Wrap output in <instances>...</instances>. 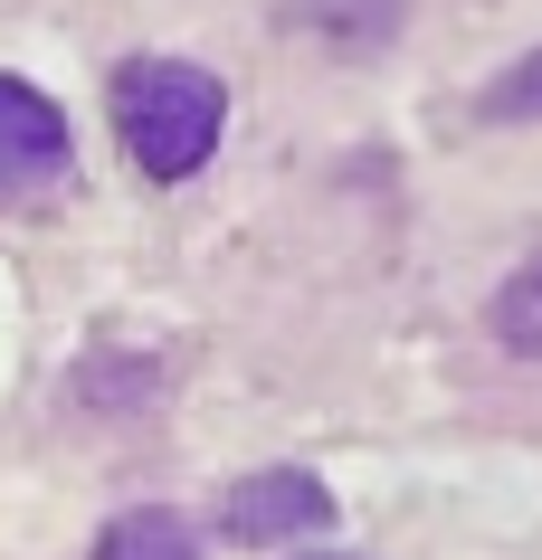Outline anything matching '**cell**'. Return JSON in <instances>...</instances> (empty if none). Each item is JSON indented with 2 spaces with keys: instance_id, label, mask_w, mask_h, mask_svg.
<instances>
[{
  "instance_id": "obj_2",
  "label": "cell",
  "mask_w": 542,
  "mask_h": 560,
  "mask_svg": "<svg viewBox=\"0 0 542 560\" xmlns=\"http://www.w3.org/2000/svg\"><path fill=\"white\" fill-rule=\"evenodd\" d=\"M219 532L229 541H314L333 532V485L304 466H257L219 494Z\"/></svg>"
},
{
  "instance_id": "obj_1",
  "label": "cell",
  "mask_w": 542,
  "mask_h": 560,
  "mask_svg": "<svg viewBox=\"0 0 542 560\" xmlns=\"http://www.w3.org/2000/svg\"><path fill=\"white\" fill-rule=\"evenodd\" d=\"M219 124H229V95H219L210 67H191V58L115 67V133H124V162L134 172L191 180L219 152Z\"/></svg>"
},
{
  "instance_id": "obj_4",
  "label": "cell",
  "mask_w": 542,
  "mask_h": 560,
  "mask_svg": "<svg viewBox=\"0 0 542 560\" xmlns=\"http://www.w3.org/2000/svg\"><path fill=\"white\" fill-rule=\"evenodd\" d=\"M87 560H200V541H191V523L181 513H124V523H105V541H95Z\"/></svg>"
},
{
  "instance_id": "obj_3",
  "label": "cell",
  "mask_w": 542,
  "mask_h": 560,
  "mask_svg": "<svg viewBox=\"0 0 542 560\" xmlns=\"http://www.w3.org/2000/svg\"><path fill=\"white\" fill-rule=\"evenodd\" d=\"M67 172V115L38 86L0 77V190H38Z\"/></svg>"
},
{
  "instance_id": "obj_6",
  "label": "cell",
  "mask_w": 542,
  "mask_h": 560,
  "mask_svg": "<svg viewBox=\"0 0 542 560\" xmlns=\"http://www.w3.org/2000/svg\"><path fill=\"white\" fill-rule=\"evenodd\" d=\"M485 115H505V124H542V48L485 86Z\"/></svg>"
},
{
  "instance_id": "obj_7",
  "label": "cell",
  "mask_w": 542,
  "mask_h": 560,
  "mask_svg": "<svg viewBox=\"0 0 542 560\" xmlns=\"http://www.w3.org/2000/svg\"><path fill=\"white\" fill-rule=\"evenodd\" d=\"M304 560H353V551H304Z\"/></svg>"
},
{
  "instance_id": "obj_5",
  "label": "cell",
  "mask_w": 542,
  "mask_h": 560,
  "mask_svg": "<svg viewBox=\"0 0 542 560\" xmlns=\"http://www.w3.org/2000/svg\"><path fill=\"white\" fill-rule=\"evenodd\" d=\"M495 342L505 352H542V266H523V276L495 285Z\"/></svg>"
}]
</instances>
